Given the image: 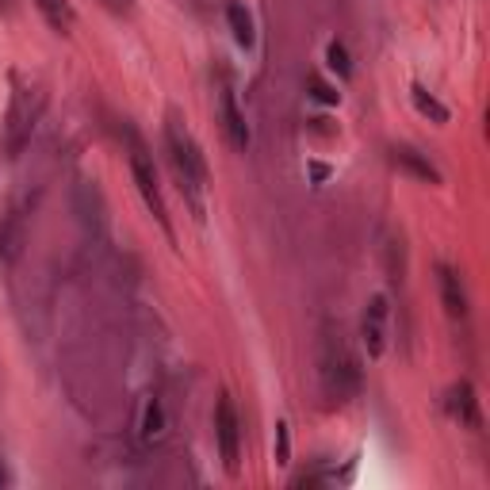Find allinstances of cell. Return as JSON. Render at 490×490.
Listing matches in <instances>:
<instances>
[{"label":"cell","mask_w":490,"mask_h":490,"mask_svg":"<svg viewBox=\"0 0 490 490\" xmlns=\"http://www.w3.org/2000/svg\"><path fill=\"white\" fill-rule=\"evenodd\" d=\"M364 349L368 356H383L387 349V296H375L364 310Z\"/></svg>","instance_id":"cell-5"},{"label":"cell","mask_w":490,"mask_h":490,"mask_svg":"<svg viewBox=\"0 0 490 490\" xmlns=\"http://www.w3.org/2000/svg\"><path fill=\"white\" fill-rule=\"evenodd\" d=\"M24 241H27V222H24L20 211H8V219L0 222V257L15 260L24 250Z\"/></svg>","instance_id":"cell-7"},{"label":"cell","mask_w":490,"mask_h":490,"mask_svg":"<svg viewBox=\"0 0 490 490\" xmlns=\"http://www.w3.org/2000/svg\"><path fill=\"white\" fill-rule=\"evenodd\" d=\"M391 161H395L399 169H406V173H414L418 181H426V184H440V173L429 165L426 157H421L418 150H410V146H399V150H391Z\"/></svg>","instance_id":"cell-9"},{"label":"cell","mask_w":490,"mask_h":490,"mask_svg":"<svg viewBox=\"0 0 490 490\" xmlns=\"http://www.w3.org/2000/svg\"><path fill=\"white\" fill-rule=\"evenodd\" d=\"M35 8L46 15V24H51L58 35H70L73 24H77V15H73V5H70V0H35Z\"/></svg>","instance_id":"cell-11"},{"label":"cell","mask_w":490,"mask_h":490,"mask_svg":"<svg viewBox=\"0 0 490 490\" xmlns=\"http://www.w3.org/2000/svg\"><path fill=\"white\" fill-rule=\"evenodd\" d=\"M215 437H219V456H222V464L226 471H238V456H241V426H238V410H234V402L231 399H219V410H215Z\"/></svg>","instance_id":"cell-4"},{"label":"cell","mask_w":490,"mask_h":490,"mask_svg":"<svg viewBox=\"0 0 490 490\" xmlns=\"http://www.w3.org/2000/svg\"><path fill=\"white\" fill-rule=\"evenodd\" d=\"M222 119H226V130H231V138L238 150L250 146V127H245V116L238 111V100H234V89H222Z\"/></svg>","instance_id":"cell-10"},{"label":"cell","mask_w":490,"mask_h":490,"mask_svg":"<svg viewBox=\"0 0 490 490\" xmlns=\"http://www.w3.org/2000/svg\"><path fill=\"white\" fill-rule=\"evenodd\" d=\"M165 146H169V157H173V169L176 176H181V188L184 195L192 200V211L195 219H203V188H207V165H203V154L200 146H195V138L184 130V123L169 116L165 123Z\"/></svg>","instance_id":"cell-1"},{"label":"cell","mask_w":490,"mask_h":490,"mask_svg":"<svg viewBox=\"0 0 490 490\" xmlns=\"http://www.w3.org/2000/svg\"><path fill=\"white\" fill-rule=\"evenodd\" d=\"M310 92H315V100H322V104H337L341 100V92L325 85L322 77H310Z\"/></svg>","instance_id":"cell-17"},{"label":"cell","mask_w":490,"mask_h":490,"mask_svg":"<svg viewBox=\"0 0 490 490\" xmlns=\"http://www.w3.org/2000/svg\"><path fill=\"white\" fill-rule=\"evenodd\" d=\"M414 108L421 111V116H426V119H433V123H440V127H445L452 116H448V108L445 104H440V100H433V96L426 92V89H421V85H414Z\"/></svg>","instance_id":"cell-14"},{"label":"cell","mask_w":490,"mask_h":490,"mask_svg":"<svg viewBox=\"0 0 490 490\" xmlns=\"http://www.w3.org/2000/svg\"><path fill=\"white\" fill-rule=\"evenodd\" d=\"M5 483H8V471H5V467H0V486H5Z\"/></svg>","instance_id":"cell-20"},{"label":"cell","mask_w":490,"mask_h":490,"mask_svg":"<svg viewBox=\"0 0 490 490\" xmlns=\"http://www.w3.org/2000/svg\"><path fill=\"white\" fill-rule=\"evenodd\" d=\"M322 387L334 402H349L361 391V361H356L341 330H330L322 341Z\"/></svg>","instance_id":"cell-2"},{"label":"cell","mask_w":490,"mask_h":490,"mask_svg":"<svg viewBox=\"0 0 490 490\" xmlns=\"http://www.w3.org/2000/svg\"><path fill=\"white\" fill-rule=\"evenodd\" d=\"M325 65H330V70L341 77V80H349L353 77V61H349V51L341 42H330L325 46Z\"/></svg>","instance_id":"cell-15"},{"label":"cell","mask_w":490,"mask_h":490,"mask_svg":"<svg viewBox=\"0 0 490 490\" xmlns=\"http://www.w3.org/2000/svg\"><path fill=\"white\" fill-rule=\"evenodd\" d=\"M276 464H291V429H287V421H276Z\"/></svg>","instance_id":"cell-16"},{"label":"cell","mask_w":490,"mask_h":490,"mask_svg":"<svg viewBox=\"0 0 490 490\" xmlns=\"http://www.w3.org/2000/svg\"><path fill=\"white\" fill-rule=\"evenodd\" d=\"M440 296H445V306L452 318H467V296H464V284L448 265H440Z\"/></svg>","instance_id":"cell-8"},{"label":"cell","mask_w":490,"mask_h":490,"mask_svg":"<svg viewBox=\"0 0 490 490\" xmlns=\"http://www.w3.org/2000/svg\"><path fill=\"white\" fill-rule=\"evenodd\" d=\"M108 5L116 12H130V8H135V0H108Z\"/></svg>","instance_id":"cell-18"},{"label":"cell","mask_w":490,"mask_h":490,"mask_svg":"<svg viewBox=\"0 0 490 490\" xmlns=\"http://www.w3.org/2000/svg\"><path fill=\"white\" fill-rule=\"evenodd\" d=\"M165 437V410H161V402L150 399L146 402V414H142V440L146 445H154V440Z\"/></svg>","instance_id":"cell-13"},{"label":"cell","mask_w":490,"mask_h":490,"mask_svg":"<svg viewBox=\"0 0 490 490\" xmlns=\"http://www.w3.org/2000/svg\"><path fill=\"white\" fill-rule=\"evenodd\" d=\"M226 20H231V31H234V39L241 51H253V42H257V31H253V15L245 12L241 5H231L226 8Z\"/></svg>","instance_id":"cell-12"},{"label":"cell","mask_w":490,"mask_h":490,"mask_svg":"<svg viewBox=\"0 0 490 490\" xmlns=\"http://www.w3.org/2000/svg\"><path fill=\"white\" fill-rule=\"evenodd\" d=\"M130 173H135V184H138V192H142L146 207H150L154 219L165 226V234H173V231H169V211H165V200H161V188H157V169H154L150 154H146L138 142H135V150H130Z\"/></svg>","instance_id":"cell-3"},{"label":"cell","mask_w":490,"mask_h":490,"mask_svg":"<svg viewBox=\"0 0 490 490\" xmlns=\"http://www.w3.org/2000/svg\"><path fill=\"white\" fill-rule=\"evenodd\" d=\"M310 173H315V181H325V176H330V169H325V165H315Z\"/></svg>","instance_id":"cell-19"},{"label":"cell","mask_w":490,"mask_h":490,"mask_svg":"<svg viewBox=\"0 0 490 490\" xmlns=\"http://www.w3.org/2000/svg\"><path fill=\"white\" fill-rule=\"evenodd\" d=\"M445 406H448V414H452L456 421H460V426H467V429H479V426H483V414H479L476 387H471L467 380H464V383H456V387L448 391Z\"/></svg>","instance_id":"cell-6"}]
</instances>
